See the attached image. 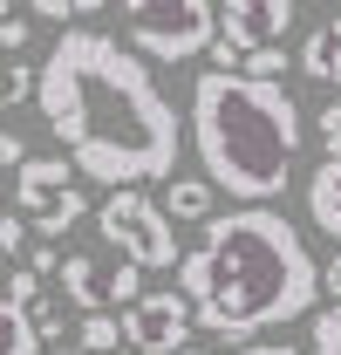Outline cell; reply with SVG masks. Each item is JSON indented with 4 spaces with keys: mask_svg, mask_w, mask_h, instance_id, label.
Listing matches in <instances>:
<instances>
[{
    "mask_svg": "<svg viewBox=\"0 0 341 355\" xmlns=\"http://www.w3.org/2000/svg\"><path fill=\"white\" fill-rule=\"evenodd\" d=\"M35 110L69 150V164L110 191L123 184H164L177 164V110L143 69V55L96 28H62L35 69Z\"/></svg>",
    "mask_w": 341,
    "mask_h": 355,
    "instance_id": "obj_1",
    "label": "cell"
},
{
    "mask_svg": "<svg viewBox=\"0 0 341 355\" xmlns=\"http://www.w3.org/2000/svg\"><path fill=\"white\" fill-rule=\"evenodd\" d=\"M177 294L191 301V321L205 335H225L232 349L259 342L266 328L314 314L321 260L307 253L300 225L273 205L212 212L198 246L177 260Z\"/></svg>",
    "mask_w": 341,
    "mask_h": 355,
    "instance_id": "obj_2",
    "label": "cell"
},
{
    "mask_svg": "<svg viewBox=\"0 0 341 355\" xmlns=\"http://www.w3.org/2000/svg\"><path fill=\"white\" fill-rule=\"evenodd\" d=\"M300 137H307L300 103L280 83L218 76V69L191 83V150L212 178V191H232L239 205L287 198Z\"/></svg>",
    "mask_w": 341,
    "mask_h": 355,
    "instance_id": "obj_3",
    "label": "cell"
},
{
    "mask_svg": "<svg viewBox=\"0 0 341 355\" xmlns=\"http://www.w3.org/2000/svg\"><path fill=\"white\" fill-rule=\"evenodd\" d=\"M130 48L150 62H191L218 42V7L212 0H123Z\"/></svg>",
    "mask_w": 341,
    "mask_h": 355,
    "instance_id": "obj_4",
    "label": "cell"
},
{
    "mask_svg": "<svg viewBox=\"0 0 341 355\" xmlns=\"http://www.w3.org/2000/svg\"><path fill=\"white\" fill-rule=\"evenodd\" d=\"M96 225H103V239L123 253V260H137L143 273L150 266H177L184 253H177V232H170L164 205L143 191V184H123V191H110L103 205H96Z\"/></svg>",
    "mask_w": 341,
    "mask_h": 355,
    "instance_id": "obj_5",
    "label": "cell"
},
{
    "mask_svg": "<svg viewBox=\"0 0 341 355\" xmlns=\"http://www.w3.org/2000/svg\"><path fill=\"white\" fill-rule=\"evenodd\" d=\"M14 205L35 219V239H69L76 225H82V191H76V164L69 157H28L21 171H14Z\"/></svg>",
    "mask_w": 341,
    "mask_h": 355,
    "instance_id": "obj_6",
    "label": "cell"
},
{
    "mask_svg": "<svg viewBox=\"0 0 341 355\" xmlns=\"http://www.w3.org/2000/svg\"><path fill=\"white\" fill-rule=\"evenodd\" d=\"M294 28V0H218V42L205 48L218 76H239V62L259 48H280Z\"/></svg>",
    "mask_w": 341,
    "mask_h": 355,
    "instance_id": "obj_7",
    "label": "cell"
},
{
    "mask_svg": "<svg viewBox=\"0 0 341 355\" xmlns=\"http://www.w3.org/2000/svg\"><path fill=\"white\" fill-rule=\"evenodd\" d=\"M55 273H62V294L82 314H116V308H130V301H143V266L123 260V253H116V260H103V253H69Z\"/></svg>",
    "mask_w": 341,
    "mask_h": 355,
    "instance_id": "obj_8",
    "label": "cell"
},
{
    "mask_svg": "<svg viewBox=\"0 0 341 355\" xmlns=\"http://www.w3.org/2000/svg\"><path fill=\"white\" fill-rule=\"evenodd\" d=\"M191 301L177 287H143V301L123 308V349L130 355H177L191 349Z\"/></svg>",
    "mask_w": 341,
    "mask_h": 355,
    "instance_id": "obj_9",
    "label": "cell"
},
{
    "mask_svg": "<svg viewBox=\"0 0 341 355\" xmlns=\"http://www.w3.org/2000/svg\"><path fill=\"white\" fill-rule=\"evenodd\" d=\"M300 76L321 83V89H341V14L321 21V28L300 42Z\"/></svg>",
    "mask_w": 341,
    "mask_h": 355,
    "instance_id": "obj_10",
    "label": "cell"
},
{
    "mask_svg": "<svg viewBox=\"0 0 341 355\" xmlns=\"http://www.w3.org/2000/svg\"><path fill=\"white\" fill-rule=\"evenodd\" d=\"M307 219L321 225L328 239H341V157H321L307 178Z\"/></svg>",
    "mask_w": 341,
    "mask_h": 355,
    "instance_id": "obj_11",
    "label": "cell"
},
{
    "mask_svg": "<svg viewBox=\"0 0 341 355\" xmlns=\"http://www.w3.org/2000/svg\"><path fill=\"white\" fill-rule=\"evenodd\" d=\"M157 205H164L170 225H177V219H184V225H205L218 212V205H212V178H164V198H157Z\"/></svg>",
    "mask_w": 341,
    "mask_h": 355,
    "instance_id": "obj_12",
    "label": "cell"
},
{
    "mask_svg": "<svg viewBox=\"0 0 341 355\" xmlns=\"http://www.w3.org/2000/svg\"><path fill=\"white\" fill-rule=\"evenodd\" d=\"M116 342H123V321L116 314H89L82 328H76V349L82 355H116Z\"/></svg>",
    "mask_w": 341,
    "mask_h": 355,
    "instance_id": "obj_13",
    "label": "cell"
},
{
    "mask_svg": "<svg viewBox=\"0 0 341 355\" xmlns=\"http://www.w3.org/2000/svg\"><path fill=\"white\" fill-rule=\"evenodd\" d=\"M0 355H42V342H35V328L21 321V314L0 301Z\"/></svg>",
    "mask_w": 341,
    "mask_h": 355,
    "instance_id": "obj_14",
    "label": "cell"
},
{
    "mask_svg": "<svg viewBox=\"0 0 341 355\" xmlns=\"http://www.w3.org/2000/svg\"><path fill=\"white\" fill-rule=\"evenodd\" d=\"M35 96V69L28 62H0V116L14 110V103H28Z\"/></svg>",
    "mask_w": 341,
    "mask_h": 355,
    "instance_id": "obj_15",
    "label": "cell"
},
{
    "mask_svg": "<svg viewBox=\"0 0 341 355\" xmlns=\"http://www.w3.org/2000/svg\"><path fill=\"white\" fill-rule=\"evenodd\" d=\"M307 355H341V308L314 314V335H307Z\"/></svg>",
    "mask_w": 341,
    "mask_h": 355,
    "instance_id": "obj_16",
    "label": "cell"
},
{
    "mask_svg": "<svg viewBox=\"0 0 341 355\" xmlns=\"http://www.w3.org/2000/svg\"><path fill=\"white\" fill-rule=\"evenodd\" d=\"M42 21H82V14H103V0H28Z\"/></svg>",
    "mask_w": 341,
    "mask_h": 355,
    "instance_id": "obj_17",
    "label": "cell"
},
{
    "mask_svg": "<svg viewBox=\"0 0 341 355\" xmlns=\"http://www.w3.org/2000/svg\"><path fill=\"white\" fill-rule=\"evenodd\" d=\"M28 42H35V21H28V14H7V21H0V48H7V62H14Z\"/></svg>",
    "mask_w": 341,
    "mask_h": 355,
    "instance_id": "obj_18",
    "label": "cell"
},
{
    "mask_svg": "<svg viewBox=\"0 0 341 355\" xmlns=\"http://www.w3.org/2000/svg\"><path fill=\"white\" fill-rule=\"evenodd\" d=\"M314 130H321V144H328V157H341V103H321Z\"/></svg>",
    "mask_w": 341,
    "mask_h": 355,
    "instance_id": "obj_19",
    "label": "cell"
},
{
    "mask_svg": "<svg viewBox=\"0 0 341 355\" xmlns=\"http://www.w3.org/2000/svg\"><path fill=\"white\" fill-rule=\"evenodd\" d=\"M0 253L14 260V253H28V225L14 219V212H0Z\"/></svg>",
    "mask_w": 341,
    "mask_h": 355,
    "instance_id": "obj_20",
    "label": "cell"
},
{
    "mask_svg": "<svg viewBox=\"0 0 341 355\" xmlns=\"http://www.w3.org/2000/svg\"><path fill=\"white\" fill-rule=\"evenodd\" d=\"M0 164H7V171H21V164H28V137L0 130Z\"/></svg>",
    "mask_w": 341,
    "mask_h": 355,
    "instance_id": "obj_21",
    "label": "cell"
},
{
    "mask_svg": "<svg viewBox=\"0 0 341 355\" xmlns=\"http://www.w3.org/2000/svg\"><path fill=\"white\" fill-rule=\"evenodd\" d=\"M321 294H328V308H341V253L321 260Z\"/></svg>",
    "mask_w": 341,
    "mask_h": 355,
    "instance_id": "obj_22",
    "label": "cell"
},
{
    "mask_svg": "<svg viewBox=\"0 0 341 355\" xmlns=\"http://www.w3.org/2000/svg\"><path fill=\"white\" fill-rule=\"evenodd\" d=\"M225 355H300L294 342H266V335H259V342H239V349H225Z\"/></svg>",
    "mask_w": 341,
    "mask_h": 355,
    "instance_id": "obj_23",
    "label": "cell"
},
{
    "mask_svg": "<svg viewBox=\"0 0 341 355\" xmlns=\"http://www.w3.org/2000/svg\"><path fill=\"white\" fill-rule=\"evenodd\" d=\"M55 246H48V239H35V246H28V273H55Z\"/></svg>",
    "mask_w": 341,
    "mask_h": 355,
    "instance_id": "obj_24",
    "label": "cell"
},
{
    "mask_svg": "<svg viewBox=\"0 0 341 355\" xmlns=\"http://www.w3.org/2000/svg\"><path fill=\"white\" fill-rule=\"evenodd\" d=\"M48 355H82V349H48Z\"/></svg>",
    "mask_w": 341,
    "mask_h": 355,
    "instance_id": "obj_25",
    "label": "cell"
},
{
    "mask_svg": "<svg viewBox=\"0 0 341 355\" xmlns=\"http://www.w3.org/2000/svg\"><path fill=\"white\" fill-rule=\"evenodd\" d=\"M177 355H205V349H177Z\"/></svg>",
    "mask_w": 341,
    "mask_h": 355,
    "instance_id": "obj_26",
    "label": "cell"
},
{
    "mask_svg": "<svg viewBox=\"0 0 341 355\" xmlns=\"http://www.w3.org/2000/svg\"><path fill=\"white\" fill-rule=\"evenodd\" d=\"M0 21H7V0H0Z\"/></svg>",
    "mask_w": 341,
    "mask_h": 355,
    "instance_id": "obj_27",
    "label": "cell"
},
{
    "mask_svg": "<svg viewBox=\"0 0 341 355\" xmlns=\"http://www.w3.org/2000/svg\"><path fill=\"white\" fill-rule=\"evenodd\" d=\"M0 212H7V198H0Z\"/></svg>",
    "mask_w": 341,
    "mask_h": 355,
    "instance_id": "obj_28",
    "label": "cell"
},
{
    "mask_svg": "<svg viewBox=\"0 0 341 355\" xmlns=\"http://www.w3.org/2000/svg\"><path fill=\"white\" fill-rule=\"evenodd\" d=\"M116 355H130V349H116Z\"/></svg>",
    "mask_w": 341,
    "mask_h": 355,
    "instance_id": "obj_29",
    "label": "cell"
},
{
    "mask_svg": "<svg viewBox=\"0 0 341 355\" xmlns=\"http://www.w3.org/2000/svg\"><path fill=\"white\" fill-rule=\"evenodd\" d=\"M0 273H7V266H0Z\"/></svg>",
    "mask_w": 341,
    "mask_h": 355,
    "instance_id": "obj_30",
    "label": "cell"
}]
</instances>
